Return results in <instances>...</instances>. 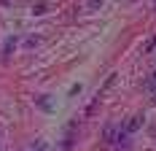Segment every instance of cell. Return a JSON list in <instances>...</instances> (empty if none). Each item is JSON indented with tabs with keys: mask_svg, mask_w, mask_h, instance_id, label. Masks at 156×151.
Listing matches in <instances>:
<instances>
[{
	"mask_svg": "<svg viewBox=\"0 0 156 151\" xmlns=\"http://www.w3.org/2000/svg\"><path fill=\"white\" fill-rule=\"evenodd\" d=\"M102 138H105V143H121V140H126V132L121 127H116V124H108L102 130Z\"/></svg>",
	"mask_w": 156,
	"mask_h": 151,
	"instance_id": "1",
	"label": "cell"
},
{
	"mask_svg": "<svg viewBox=\"0 0 156 151\" xmlns=\"http://www.w3.org/2000/svg\"><path fill=\"white\" fill-rule=\"evenodd\" d=\"M140 127H143V116H140V113H135V116H132V119L126 121L124 132H126V135H129V132H135V130H140Z\"/></svg>",
	"mask_w": 156,
	"mask_h": 151,
	"instance_id": "2",
	"label": "cell"
},
{
	"mask_svg": "<svg viewBox=\"0 0 156 151\" xmlns=\"http://www.w3.org/2000/svg\"><path fill=\"white\" fill-rule=\"evenodd\" d=\"M14 49H16V38H8V41H5V46H3V60H8Z\"/></svg>",
	"mask_w": 156,
	"mask_h": 151,
	"instance_id": "3",
	"label": "cell"
},
{
	"mask_svg": "<svg viewBox=\"0 0 156 151\" xmlns=\"http://www.w3.org/2000/svg\"><path fill=\"white\" fill-rule=\"evenodd\" d=\"M86 6L94 11V8H100V6H102V0H86Z\"/></svg>",
	"mask_w": 156,
	"mask_h": 151,
	"instance_id": "4",
	"label": "cell"
},
{
	"mask_svg": "<svg viewBox=\"0 0 156 151\" xmlns=\"http://www.w3.org/2000/svg\"><path fill=\"white\" fill-rule=\"evenodd\" d=\"M154 46H156V32L151 35V41H148V46H145V51H154Z\"/></svg>",
	"mask_w": 156,
	"mask_h": 151,
	"instance_id": "5",
	"label": "cell"
},
{
	"mask_svg": "<svg viewBox=\"0 0 156 151\" xmlns=\"http://www.w3.org/2000/svg\"><path fill=\"white\" fill-rule=\"evenodd\" d=\"M148 87H154V89H156V78H151V84H148Z\"/></svg>",
	"mask_w": 156,
	"mask_h": 151,
	"instance_id": "6",
	"label": "cell"
},
{
	"mask_svg": "<svg viewBox=\"0 0 156 151\" xmlns=\"http://www.w3.org/2000/svg\"><path fill=\"white\" fill-rule=\"evenodd\" d=\"M154 103H156V92H154Z\"/></svg>",
	"mask_w": 156,
	"mask_h": 151,
	"instance_id": "7",
	"label": "cell"
}]
</instances>
